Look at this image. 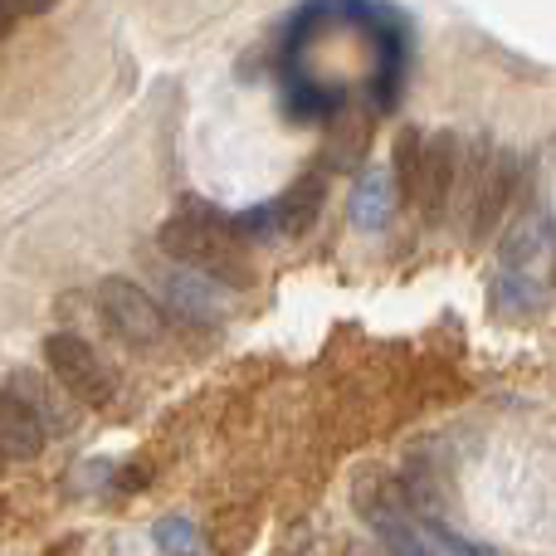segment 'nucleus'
I'll list each match as a JSON object with an SVG mask.
<instances>
[{
    "instance_id": "obj_1",
    "label": "nucleus",
    "mask_w": 556,
    "mask_h": 556,
    "mask_svg": "<svg viewBox=\"0 0 556 556\" xmlns=\"http://www.w3.org/2000/svg\"><path fill=\"white\" fill-rule=\"evenodd\" d=\"M166 260L191 264L195 274L220 278V283H250V264H244V244L235 240L230 215L211 211L201 201H186L181 211H172V220L156 235Z\"/></svg>"
},
{
    "instance_id": "obj_2",
    "label": "nucleus",
    "mask_w": 556,
    "mask_h": 556,
    "mask_svg": "<svg viewBox=\"0 0 556 556\" xmlns=\"http://www.w3.org/2000/svg\"><path fill=\"white\" fill-rule=\"evenodd\" d=\"M356 513L371 522L376 542L386 547V556H434L430 542H425V528L410 513V489L395 483L386 469H362L352 483Z\"/></svg>"
},
{
    "instance_id": "obj_3",
    "label": "nucleus",
    "mask_w": 556,
    "mask_h": 556,
    "mask_svg": "<svg viewBox=\"0 0 556 556\" xmlns=\"http://www.w3.org/2000/svg\"><path fill=\"white\" fill-rule=\"evenodd\" d=\"M93 307H98V317L108 323V332H117L123 342L152 346L156 337L166 332V313L156 307V298L147 293V288H137L132 278H123V274L98 278Z\"/></svg>"
},
{
    "instance_id": "obj_4",
    "label": "nucleus",
    "mask_w": 556,
    "mask_h": 556,
    "mask_svg": "<svg viewBox=\"0 0 556 556\" xmlns=\"http://www.w3.org/2000/svg\"><path fill=\"white\" fill-rule=\"evenodd\" d=\"M45 362H49L54 386L74 395L78 405H108V395H113V371H108V362L98 356L93 342H84L78 332H54L45 342Z\"/></svg>"
},
{
    "instance_id": "obj_5",
    "label": "nucleus",
    "mask_w": 556,
    "mask_h": 556,
    "mask_svg": "<svg viewBox=\"0 0 556 556\" xmlns=\"http://www.w3.org/2000/svg\"><path fill=\"white\" fill-rule=\"evenodd\" d=\"M459 137L454 132H434L420 142V181H415V205L430 220H440L444 205L454 201V181H459Z\"/></svg>"
},
{
    "instance_id": "obj_6",
    "label": "nucleus",
    "mask_w": 556,
    "mask_h": 556,
    "mask_svg": "<svg viewBox=\"0 0 556 556\" xmlns=\"http://www.w3.org/2000/svg\"><path fill=\"white\" fill-rule=\"evenodd\" d=\"M323 195H327L323 172H303L274 205H264L274 235H283V240H303V235L317 225V215H323Z\"/></svg>"
},
{
    "instance_id": "obj_7",
    "label": "nucleus",
    "mask_w": 556,
    "mask_h": 556,
    "mask_svg": "<svg viewBox=\"0 0 556 556\" xmlns=\"http://www.w3.org/2000/svg\"><path fill=\"white\" fill-rule=\"evenodd\" d=\"M395 186H391V172H381V166H371V172L356 176L352 186V201H346V220L356 225L362 235H381L386 225H391L395 215Z\"/></svg>"
},
{
    "instance_id": "obj_8",
    "label": "nucleus",
    "mask_w": 556,
    "mask_h": 556,
    "mask_svg": "<svg viewBox=\"0 0 556 556\" xmlns=\"http://www.w3.org/2000/svg\"><path fill=\"white\" fill-rule=\"evenodd\" d=\"M552 250V220L547 211H522L518 220H513V230L503 235L498 244V269H538L542 260H547Z\"/></svg>"
},
{
    "instance_id": "obj_9",
    "label": "nucleus",
    "mask_w": 556,
    "mask_h": 556,
    "mask_svg": "<svg viewBox=\"0 0 556 556\" xmlns=\"http://www.w3.org/2000/svg\"><path fill=\"white\" fill-rule=\"evenodd\" d=\"M49 434L39 430L35 410L15 391H0V459H35Z\"/></svg>"
},
{
    "instance_id": "obj_10",
    "label": "nucleus",
    "mask_w": 556,
    "mask_h": 556,
    "mask_svg": "<svg viewBox=\"0 0 556 556\" xmlns=\"http://www.w3.org/2000/svg\"><path fill=\"white\" fill-rule=\"evenodd\" d=\"M162 283H166V298H172V313H181L186 323L211 327L215 317H220V307H215V288L205 283V274L166 269V274H162Z\"/></svg>"
},
{
    "instance_id": "obj_11",
    "label": "nucleus",
    "mask_w": 556,
    "mask_h": 556,
    "mask_svg": "<svg viewBox=\"0 0 556 556\" xmlns=\"http://www.w3.org/2000/svg\"><path fill=\"white\" fill-rule=\"evenodd\" d=\"M547 298V283L528 269H498L493 274V307L503 317H532Z\"/></svg>"
},
{
    "instance_id": "obj_12",
    "label": "nucleus",
    "mask_w": 556,
    "mask_h": 556,
    "mask_svg": "<svg viewBox=\"0 0 556 556\" xmlns=\"http://www.w3.org/2000/svg\"><path fill=\"white\" fill-rule=\"evenodd\" d=\"M10 391H15L20 401H25L29 410H35V420H39V430H45V434H68V430H74V420H68V405L59 401L54 391H49V381H45V376H35V371H20Z\"/></svg>"
},
{
    "instance_id": "obj_13",
    "label": "nucleus",
    "mask_w": 556,
    "mask_h": 556,
    "mask_svg": "<svg viewBox=\"0 0 556 556\" xmlns=\"http://www.w3.org/2000/svg\"><path fill=\"white\" fill-rule=\"evenodd\" d=\"M366 137H371V123H366L362 113H342L332 123V166H342V172H352V166H362V156H366Z\"/></svg>"
},
{
    "instance_id": "obj_14",
    "label": "nucleus",
    "mask_w": 556,
    "mask_h": 556,
    "mask_svg": "<svg viewBox=\"0 0 556 556\" xmlns=\"http://www.w3.org/2000/svg\"><path fill=\"white\" fill-rule=\"evenodd\" d=\"M420 142L425 132L420 127H405L401 137H395V201H415V181H420Z\"/></svg>"
},
{
    "instance_id": "obj_15",
    "label": "nucleus",
    "mask_w": 556,
    "mask_h": 556,
    "mask_svg": "<svg viewBox=\"0 0 556 556\" xmlns=\"http://www.w3.org/2000/svg\"><path fill=\"white\" fill-rule=\"evenodd\" d=\"M152 538H156V547H162L166 556H191L195 552V528L186 518H162Z\"/></svg>"
},
{
    "instance_id": "obj_16",
    "label": "nucleus",
    "mask_w": 556,
    "mask_h": 556,
    "mask_svg": "<svg viewBox=\"0 0 556 556\" xmlns=\"http://www.w3.org/2000/svg\"><path fill=\"white\" fill-rule=\"evenodd\" d=\"M59 0H10V10L15 15H45V10H54Z\"/></svg>"
},
{
    "instance_id": "obj_17",
    "label": "nucleus",
    "mask_w": 556,
    "mask_h": 556,
    "mask_svg": "<svg viewBox=\"0 0 556 556\" xmlns=\"http://www.w3.org/2000/svg\"><path fill=\"white\" fill-rule=\"evenodd\" d=\"M15 29V10H10V0H0V39Z\"/></svg>"
}]
</instances>
